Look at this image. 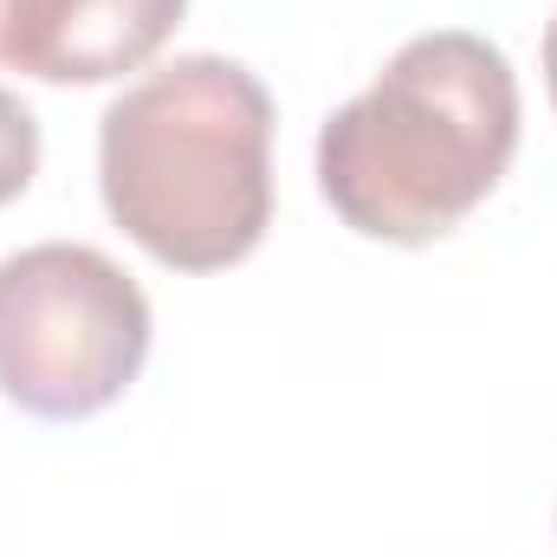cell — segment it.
Returning a JSON list of instances; mask_svg holds the SVG:
<instances>
[{
  "label": "cell",
  "instance_id": "cell-4",
  "mask_svg": "<svg viewBox=\"0 0 557 557\" xmlns=\"http://www.w3.org/2000/svg\"><path fill=\"white\" fill-rule=\"evenodd\" d=\"M188 0H20L7 33V65L39 85H111L143 72Z\"/></svg>",
  "mask_w": 557,
  "mask_h": 557
},
{
  "label": "cell",
  "instance_id": "cell-1",
  "mask_svg": "<svg viewBox=\"0 0 557 557\" xmlns=\"http://www.w3.org/2000/svg\"><path fill=\"white\" fill-rule=\"evenodd\" d=\"M519 78L480 33H421L318 131V195L383 247L454 234L512 169Z\"/></svg>",
  "mask_w": 557,
  "mask_h": 557
},
{
  "label": "cell",
  "instance_id": "cell-5",
  "mask_svg": "<svg viewBox=\"0 0 557 557\" xmlns=\"http://www.w3.org/2000/svg\"><path fill=\"white\" fill-rule=\"evenodd\" d=\"M39 175V117L0 85V208L20 201Z\"/></svg>",
  "mask_w": 557,
  "mask_h": 557
},
{
  "label": "cell",
  "instance_id": "cell-2",
  "mask_svg": "<svg viewBox=\"0 0 557 557\" xmlns=\"http://www.w3.org/2000/svg\"><path fill=\"white\" fill-rule=\"evenodd\" d=\"M111 221L169 273H227L273 227V98L221 52L169 59L98 124Z\"/></svg>",
  "mask_w": 557,
  "mask_h": 557
},
{
  "label": "cell",
  "instance_id": "cell-6",
  "mask_svg": "<svg viewBox=\"0 0 557 557\" xmlns=\"http://www.w3.org/2000/svg\"><path fill=\"white\" fill-rule=\"evenodd\" d=\"M545 91H552V111H557V20L545 26Z\"/></svg>",
  "mask_w": 557,
  "mask_h": 557
},
{
  "label": "cell",
  "instance_id": "cell-7",
  "mask_svg": "<svg viewBox=\"0 0 557 557\" xmlns=\"http://www.w3.org/2000/svg\"><path fill=\"white\" fill-rule=\"evenodd\" d=\"M13 7H20V0H0V65H7V33H13Z\"/></svg>",
  "mask_w": 557,
  "mask_h": 557
},
{
  "label": "cell",
  "instance_id": "cell-3",
  "mask_svg": "<svg viewBox=\"0 0 557 557\" xmlns=\"http://www.w3.org/2000/svg\"><path fill=\"white\" fill-rule=\"evenodd\" d=\"M149 298L111 253L46 240L0 260V396L39 421H85L143 376Z\"/></svg>",
  "mask_w": 557,
  "mask_h": 557
}]
</instances>
